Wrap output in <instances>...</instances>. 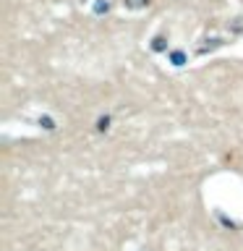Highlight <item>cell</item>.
Masks as SVG:
<instances>
[{
	"label": "cell",
	"instance_id": "1",
	"mask_svg": "<svg viewBox=\"0 0 243 251\" xmlns=\"http://www.w3.org/2000/svg\"><path fill=\"white\" fill-rule=\"evenodd\" d=\"M125 3V8H144V5H149V0H123Z\"/></svg>",
	"mask_w": 243,
	"mask_h": 251
}]
</instances>
